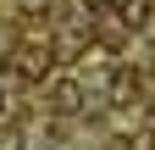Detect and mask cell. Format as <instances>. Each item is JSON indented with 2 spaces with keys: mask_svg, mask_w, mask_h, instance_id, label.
<instances>
[{
  "mask_svg": "<svg viewBox=\"0 0 155 150\" xmlns=\"http://www.w3.org/2000/svg\"><path fill=\"white\" fill-rule=\"evenodd\" d=\"M50 106L61 111V117H72V111L83 106V84H78V78H61V84H50Z\"/></svg>",
  "mask_w": 155,
  "mask_h": 150,
  "instance_id": "6da1fadb",
  "label": "cell"
},
{
  "mask_svg": "<svg viewBox=\"0 0 155 150\" xmlns=\"http://www.w3.org/2000/svg\"><path fill=\"white\" fill-rule=\"evenodd\" d=\"M17 72H22V78H45L50 72V50L45 45H22L17 50Z\"/></svg>",
  "mask_w": 155,
  "mask_h": 150,
  "instance_id": "7a4b0ae2",
  "label": "cell"
},
{
  "mask_svg": "<svg viewBox=\"0 0 155 150\" xmlns=\"http://www.w3.org/2000/svg\"><path fill=\"white\" fill-rule=\"evenodd\" d=\"M83 84H116V78H111V56H105V50H89V56H83Z\"/></svg>",
  "mask_w": 155,
  "mask_h": 150,
  "instance_id": "3957f363",
  "label": "cell"
},
{
  "mask_svg": "<svg viewBox=\"0 0 155 150\" xmlns=\"http://www.w3.org/2000/svg\"><path fill=\"white\" fill-rule=\"evenodd\" d=\"M144 17H150V0H122V22H133V28H139Z\"/></svg>",
  "mask_w": 155,
  "mask_h": 150,
  "instance_id": "277c9868",
  "label": "cell"
},
{
  "mask_svg": "<svg viewBox=\"0 0 155 150\" xmlns=\"http://www.w3.org/2000/svg\"><path fill=\"white\" fill-rule=\"evenodd\" d=\"M0 150H22V139H17V134H0Z\"/></svg>",
  "mask_w": 155,
  "mask_h": 150,
  "instance_id": "5b68a950",
  "label": "cell"
},
{
  "mask_svg": "<svg viewBox=\"0 0 155 150\" xmlns=\"http://www.w3.org/2000/svg\"><path fill=\"white\" fill-rule=\"evenodd\" d=\"M89 6H105V0H89Z\"/></svg>",
  "mask_w": 155,
  "mask_h": 150,
  "instance_id": "8992f818",
  "label": "cell"
},
{
  "mask_svg": "<svg viewBox=\"0 0 155 150\" xmlns=\"http://www.w3.org/2000/svg\"><path fill=\"white\" fill-rule=\"evenodd\" d=\"M0 106H6V100H0Z\"/></svg>",
  "mask_w": 155,
  "mask_h": 150,
  "instance_id": "52a82bcc",
  "label": "cell"
}]
</instances>
